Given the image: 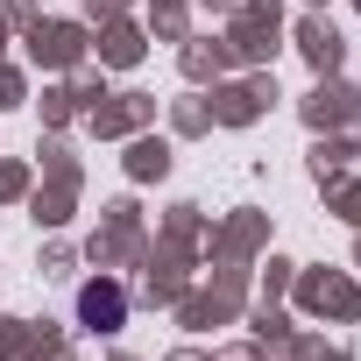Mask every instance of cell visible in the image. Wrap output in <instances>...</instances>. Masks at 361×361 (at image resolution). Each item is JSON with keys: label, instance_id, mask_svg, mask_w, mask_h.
I'll return each mask as SVG.
<instances>
[{"label": "cell", "instance_id": "6da1fadb", "mask_svg": "<svg viewBox=\"0 0 361 361\" xmlns=\"http://www.w3.org/2000/svg\"><path fill=\"white\" fill-rule=\"evenodd\" d=\"M85 319L92 326H114L121 319V290H85Z\"/></svg>", "mask_w": 361, "mask_h": 361}]
</instances>
